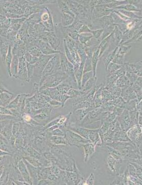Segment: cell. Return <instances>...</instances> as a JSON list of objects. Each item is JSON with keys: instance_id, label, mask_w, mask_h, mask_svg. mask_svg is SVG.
<instances>
[{"instance_id": "30bf717a", "label": "cell", "mask_w": 142, "mask_h": 185, "mask_svg": "<svg viewBox=\"0 0 142 185\" xmlns=\"http://www.w3.org/2000/svg\"><path fill=\"white\" fill-rule=\"evenodd\" d=\"M132 84L133 83L130 82L125 75H123L117 80L114 86L118 88H123L131 86Z\"/></svg>"}, {"instance_id": "8fae6325", "label": "cell", "mask_w": 142, "mask_h": 185, "mask_svg": "<svg viewBox=\"0 0 142 185\" xmlns=\"http://www.w3.org/2000/svg\"><path fill=\"white\" fill-rule=\"evenodd\" d=\"M132 71L138 76H142V61L136 62H127Z\"/></svg>"}, {"instance_id": "4dcf8cb0", "label": "cell", "mask_w": 142, "mask_h": 185, "mask_svg": "<svg viewBox=\"0 0 142 185\" xmlns=\"http://www.w3.org/2000/svg\"><path fill=\"white\" fill-rule=\"evenodd\" d=\"M61 117H58V118H55V119H54V121H52L51 123H49V124H47L46 126L45 127V129H48L51 126H53L56 125L57 124H58L59 121H60V119L61 118Z\"/></svg>"}, {"instance_id": "f546056e", "label": "cell", "mask_w": 142, "mask_h": 185, "mask_svg": "<svg viewBox=\"0 0 142 185\" xmlns=\"http://www.w3.org/2000/svg\"><path fill=\"white\" fill-rule=\"evenodd\" d=\"M68 36H69L71 39H72V40H73L75 42H79V34L78 33V32H72L71 33H68Z\"/></svg>"}, {"instance_id": "ba28073f", "label": "cell", "mask_w": 142, "mask_h": 185, "mask_svg": "<svg viewBox=\"0 0 142 185\" xmlns=\"http://www.w3.org/2000/svg\"><path fill=\"white\" fill-rule=\"evenodd\" d=\"M24 162L27 167L29 173L32 181V184H37L38 183V175L41 169L38 168L36 167L29 164L28 161L24 159Z\"/></svg>"}, {"instance_id": "7402d4cb", "label": "cell", "mask_w": 142, "mask_h": 185, "mask_svg": "<svg viewBox=\"0 0 142 185\" xmlns=\"http://www.w3.org/2000/svg\"><path fill=\"white\" fill-rule=\"evenodd\" d=\"M114 36L115 39V43L117 44V46H118L120 43L121 42L123 37V33L119 29L117 26H115V28L114 30Z\"/></svg>"}, {"instance_id": "277c9868", "label": "cell", "mask_w": 142, "mask_h": 185, "mask_svg": "<svg viewBox=\"0 0 142 185\" xmlns=\"http://www.w3.org/2000/svg\"><path fill=\"white\" fill-rule=\"evenodd\" d=\"M60 55V68L65 72L68 75V77L76 82L75 78L74 67L71 63L68 61L66 55L64 52H61L59 54Z\"/></svg>"}, {"instance_id": "f1b7e54d", "label": "cell", "mask_w": 142, "mask_h": 185, "mask_svg": "<svg viewBox=\"0 0 142 185\" xmlns=\"http://www.w3.org/2000/svg\"><path fill=\"white\" fill-rule=\"evenodd\" d=\"M91 29L86 25L84 24L82 26L80 29L79 30L78 33H79V34H81V33H87V32L91 33Z\"/></svg>"}, {"instance_id": "7c38bea8", "label": "cell", "mask_w": 142, "mask_h": 185, "mask_svg": "<svg viewBox=\"0 0 142 185\" xmlns=\"http://www.w3.org/2000/svg\"><path fill=\"white\" fill-rule=\"evenodd\" d=\"M99 54H100V49L97 48V49L93 52V56L91 57V64H92V67H93V77H96V70L97 68L98 62L100 60Z\"/></svg>"}, {"instance_id": "6da1fadb", "label": "cell", "mask_w": 142, "mask_h": 185, "mask_svg": "<svg viewBox=\"0 0 142 185\" xmlns=\"http://www.w3.org/2000/svg\"><path fill=\"white\" fill-rule=\"evenodd\" d=\"M68 77V75L60 68L54 74L45 79L41 86L40 90H42L49 88L55 87L67 79Z\"/></svg>"}, {"instance_id": "e0dca14e", "label": "cell", "mask_w": 142, "mask_h": 185, "mask_svg": "<svg viewBox=\"0 0 142 185\" xmlns=\"http://www.w3.org/2000/svg\"><path fill=\"white\" fill-rule=\"evenodd\" d=\"M62 22L61 23L63 27H67L73 23L75 18H73L68 14H61Z\"/></svg>"}, {"instance_id": "603a6c76", "label": "cell", "mask_w": 142, "mask_h": 185, "mask_svg": "<svg viewBox=\"0 0 142 185\" xmlns=\"http://www.w3.org/2000/svg\"><path fill=\"white\" fill-rule=\"evenodd\" d=\"M50 167L43 168L41 169L38 175V181L47 179L49 174Z\"/></svg>"}, {"instance_id": "ffe728a7", "label": "cell", "mask_w": 142, "mask_h": 185, "mask_svg": "<svg viewBox=\"0 0 142 185\" xmlns=\"http://www.w3.org/2000/svg\"><path fill=\"white\" fill-rule=\"evenodd\" d=\"M115 9H122L126 11H129L132 12H141V11L138 9L136 6L131 4H127L122 5L121 6H118L115 8L114 10Z\"/></svg>"}, {"instance_id": "484cf974", "label": "cell", "mask_w": 142, "mask_h": 185, "mask_svg": "<svg viewBox=\"0 0 142 185\" xmlns=\"http://www.w3.org/2000/svg\"><path fill=\"white\" fill-rule=\"evenodd\" d=\"M91 71H93V67H92V64H91V58L87 57L85 63L84 64L83 73H86V72Z\"/></svg>"}, {"instance_id": "d4e9b609", "label": "cell", "mask_w": 142, "mask_h": 185, "mask_svg": "<svg viewBox=\"0 0 142 185\" xmlns=\"http://www.w3.org/2000/svg\"><path fill=\"white\" fill-rule=\"evenodd\" d=\"M93 72L92 71L88 72L86 73H83L82 79V83H81V89L84 87V85L86 83L87 81H88L90 78H93Z\"/></svg>"}, {"instance_id": "44dd1931", "label": "cell", "mask_w": 142, "mask_h": 185, "mask_svg": "<svg viewBox=\"0 0 142 185\" xmlns=\"http://www.w3.org/2000/svg\"><path fill=\"white\" fill-rule=\"evenodd\" d=\"M93 37V34L91 33L87 32V33H81L79 34V41L82 45H85L87 42Z\"/></svg>"}, {"instance_id": "7a4b0ae2", "label": "cell", "mask_w": 142, "mask_h": 185, "mask_svg": "<svg viewBox=\"0 0 142 185\" xmlns=\"http://www.w3.org/2000/svg\"><path fill=\"white\" fill-rule=\"evenodd\" d=\"M60 55L58 54H55L54 56L48 62L42 72L41 76V79L40 83V86L42 85V83L47 77L56 72L60 69Z\"/></svg>"}, {"instance_id": "d6a6232c", "label": "cell", "mask_w": 142, "mask_h": 185, "mask_svg": "<svg viewBox=\"0 0 142 185\" xmlns=\"http://www.w3.org/2000/svg\"><path fill=\"white\" fill-rule=\"evenodd\" d=\"M135 83L136 84H138L139 86L142 87V76H139L137 79L136 80V81L135 82Z\"/></svg>"}, {"instance_id": "e575fe53", "label": "cell", "mask_w": 142, "mask_h": 185, "mask_svg": "<svg viewBox=\"0 0 142 185\" xmlns=\"http://www.w3.org/2000/svg\"><path fill=\"white\" fill-rule=\"evenodd\" d=\"M0 139H2V140H4V141H6V142H7V140H6V139H5V137H4L2 135H1V134H0Z\"/></svg>"}, {"instance_id": "1f68e13d", "label": "cell", "mask_w": 142, "mask_h": 185, "mask_svg": "<svg viewBox=\"0 0 142 185\" xmlns=\"http://www.w3.org/2000/svg\"><path fill=\"white\" fill-rule=\"evenodd\" d=\"M31 54L33 55V57H40L41 55V52L40 50L37 47H34L31 50Z\"/></svg>"}, {"instance_id": "836d02e7", "label": "cell", "mask_w": 142, "mask_h": 185, "mask_svg": "<svg viewBox=\"0 0 142 185\" xmlns=\"http://www.w3.org/2000/svg\"><path fill=\"white\" fill-rule=\"evenodd\" d=\"M24 118L25 119V121H26V122H30L32 121V118L30 117V115H28V114L25 115Z\"/></svg>"}, {"instance_id": "ac0fdd59", "label": "cell", "mask_w": 142, "mask_h": 185, "mask_svg": "<svg viewBox=\"0 0 142 185\" xmlns=\"http://www.w3.org/2000/svg\"><path fill=\"white\" fill-rule=\"evenodd\" d=\"M96 81H97V77H93L90 78L85 84L84 87L81 89V91L84 93H87L89 91H90L91 89H93L96 85Z\"/></svg>"}, {"instance_id": "4316f807", "label": "cell", "mask_w": 142, "mask_h": 185, "mask_svg": "<svg viewBox=\"0 0 142 185\" xmlns=\"http://www.w3.org/2000/svg\"><path fill=\"white\" fill-rule=\"evenodd\" d=\"M103 29H98V30H92L91 31V33L93 34V37H94V39L98 40L99 41V39L100 38L101 36L102 35L103 32Z\"/></svg>"}, {"instance_id": "9c48e42d", "label": "cell", "mask_w": 142, "mask_h": 185, "mask_svg": "<svg viewBox=\"0 0 142 185\" xmlns=\"http://www.w3.org/2000/svg\"><path fill=\"white\" fill-rule=\"evenodd\" d=\"M85 155V162L87 163L96 151V146L91 142L85 144L82 146Z\"/></svg>"}, {"instance_id": "2e32d148", "label": "cell", "mask_w": 142, "mask_h": 185, "mask_svg": "<svg viewBox=\"0 0 142 185\" xmlns=\"http://www.w3.org/2000/svg\"><path fill=\"white\" fill-rule=\"evenodd\" d=\"M118 46L114 50H112V51H111L110 52H109V53L107 54H105L106 56H104L105 55H104L102 57L103 58L105 57V58L104 59L103 62L104 65H105L106 70H107V68L109 64V63L112 61V60H113L114 58L115 57V54H117V51L118 49Z\"/></svg>"}, {"instance_id": "83f0119b", "label": "cell", "mask_w": 142, "mask_h": 185, "mask_svg": "<svg viewBox=\"0 0 142 185\" xmlns=\"http://www.w3.org/2000/svg\"><path fill=\"white\" fill-rule=\"evenodd\" d=\"M94 183H95V176L93 173H91L87 179L86 180V185H94Z\"/></svg>"}, {"instance_id": "cb8c5ba5", "label": "cell", "mask_w": 142, "mask_h": 185, "mask_svg": "<svg viewBox=\"0 0 142 185\" xmlns=\"http://www.w3.org/2000/svg\"><path fill=\"white\" fill-rule=\"evenodd\" d=\"M122 66L123 65L117 64L113 63L111 62L109 63V64L107 68L106 71L108 73L107 75H111V74L115 72V71H117V70L121 68Z\"/></svg>"}, {"instance_id": "4fadbf2b", "label": "cell", "mask_w": 142, "mask_h": 185, "mask_svg": "<svg viewBox=\"0 0 142 185\" xmlns=\"http://www.w3.org/2000/svg\"><path fill=\"white\" fill-rule=\"evenodd\" d=\"M58 8L61 12V14H68V15H71L72 17H73V18H75L76 17L75 15V14H73V12L71 11L65 1H58Z\"/></svg>"}, {"instance_id": "5b68a950", "label": "cell", "mask_w": 142, "mask_h": 185, "mask_svg": "<svg viewBox=\"0 0 142 185\" xmlns=\"http://www.w3.org/2000/svg\"><path fill=\"white\" fill-rule=\"evenodd\" d=\"M66 178L67 185H79L80 181L84 179L81 173L73 171H66Z\"/></svg>"}, {"instance_id": "52a82bcc", "label": "cell", "mask_w": 142, "mask_h": 185, "mask_svg": "<svg viewBox=\"0 0 142 185\" xmlns=\"http://www.w3.org/2000/svg\"><path fill=\"white\" fill-rule=\"evenodd\" d=\"M18 166L19 171L21 172L24 181L28 184L32 185V181L29 173L28 170L27 169V167L24 161H19V162L18 163Z\"/></svg>"}, {"instance_id": "9a60e30c", "label": "cell", "mask_w": 142, "mask_h": 185, "mask_svg": "<svg viewBox=\"0 0 142 185\" xmlns=\"http://www.w3.org/2000/svg\"><path fill=\"white\" fill-rule=\"evenodd\" d=\"M124 65L125 67L126 71L125 75L130 82L134 83L139 76H137L129 67V66L127 65V63H124Z\"/></svg>"}, {"instance_id": "3957f363", "label": "cell", "mask_w": 142, "mask_h": 185, "mask_svg": "<svg viewBox=\"0 0 142 185\" xmlns=\"http://www.w3.org/2000/svg\"><path fill=\"white\" fill-rule=\"evenodd\" d=\"M65 137L68 146L77 147L78 148L82 147L83 145L85 144L91 142L69 129L66 130Z\"/></svg>"}, {"instance_id": "d6986e66", "label": "cell", "mask_w": 142, "mask_h": 185, "mask_svg": "<svg viewBox=\"0 0 142 185\" xmlns=\"http://www.w3.org/2000/svg\"><path fill=\"white\" fill-rule=\"evenodd\" d=\"M24 159L32 166L38 168L40 169H41L44 168L43 165L42 163H41L40 161L34 157H32V156H27V157H25Z\"/></svg>"}, {"instance_id": "5bb4252c", "label": "cell", "mask_w": 142, "mask_h": 185, "mask_svg": "<svg viewBox=\"0 0 142 185\" xmlns=\"http://www.w3.org/2000/svg\"><path fill=\"white\" fill-rule=\"evenodd\" d=\"M50 140L51 143L55 145H67L65 137L62 136H53L50 137Z\"/></svg>"}, {"instance_id": "8992f818", "label": "cell", "mask_w": 142, "mask_h": 185, "mask_svg": "<svg viewBox=\"0 0 142 185\" xmlns=\"http://www.w3.org/2000/svg\"><path fill=\"white\" fill-rule=\"evenodd\" d=\"M118 118L119 124H120L121 127L123 130H127V129H128L130 126H132L128 110H125L123 111Z\"/></svg>"}]
</instances>
